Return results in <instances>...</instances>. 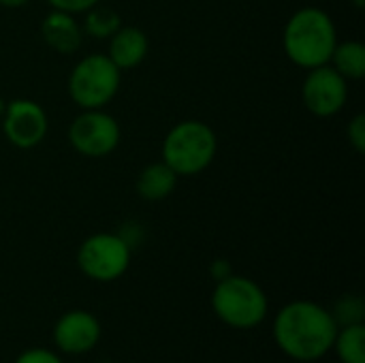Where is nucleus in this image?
Returning <instances> with one entry per match:
<instances>
[{
  "label": "nucleus",
  "instance_id": "dca6fc26",
  "mask_svg": "<svg viewBox=\"0 0 365 363\" xmlns=\"http://www.w3.org/2000/svg\"><path fill=\"white\" fill-rule=\"evenodd\" d=\"M122 26V19L115 9L98 2L90 11L83 13V32L94 39H109L118 28Z\"/></svg>",
  "mask_w": 365,
  "mask_h": 363
},
{
  "label": "nucleus",
  "instance_id": "aec40b11",
  "mask_svg": "<svg viewBox=\"0 0 365 363\" xmlns=\"http://www.w3.org/2000/svg\"><path fill=\"white\" fill-rule=\"evenodd\" d=\"M98 2H103V0H47V4L53 11H64L71 15H83L86 11H90Z\"/></svg>",
  "mask_w": 365,
  "mask_h": 363
},
{
  "label": "nucleus",
  "instance_id": "a211bd4d",
  "mask_svg": "<svg viewBox=\"0 0 365 363\" xmlns=\"http://www.w3.org/2000/svg\"><path fill=\"white\" fill-rule=\"evenodd\" d=\"M13 363H64L62 357L51 351V349H43V347H34V349H26L21 351Z\"/></svg>",
  "mask_w": 365,
  "mask_h": 363
},
{
  "label": "nucleus",
  "instance_id": "7ed1b4c3",
  "mask_svg": "<svg viewBox=\"0 0 365 363\" xmlns=\"http://www.w3.org/2000/svg\"><path fill=\"white\" fill-rule=\"evenodd\" d=\"M212 310L220 323L233 329H255L269 315L267 293L246 276H227L212 291Z\"/></svg>",
  "mask_w": 365,
  "mask_h": 363
},
{
  "label": "nucleus",
  "instance_id": "f03ea898",
  "mask_svg": "<svg viewBox=\"0 0 365 363\" xmlns=\"http://www.w3.org/2000/svg\"><path fill=\"white\" fill-rule=\"evenodd\" d=\"M338 45V30L331 15L317 6L295 11L282 32V47L289 60L306 71L329 64Z\"/></svg>",
  "mask_w": 365,
  "mask_h": 363
},
{
  "label": "nucleus",
  "instance_id": "1a4fd4ad",
  "mask_svg": "<svg viewBox=\"0 0 365 363\" xmlns=\"http://www.w3.org/2000/svg\"><path fill=\"white\" fill-rule=\"evenodd\" d=\"M2 133L6 141L19 150H32L47 137L49 120L45 109L30 98H15L6 103L2 116Z\"/></svg>",
  "mask_w": 365,
  "mask_h": 363
},
{
  "label": "nucleus",
  "instance_id": "6e6552de",
  "mask_svg": "<svg viewBox=\"0 0 365 363\" xmlns=\"http://www.w3.org/2000/svg\"><path fill=\"white\" fill-rule=\"evenodd\" d=\"M302 98L312 116L331 118L349 101V81L331 64L310 68L302 86Z\"/></svg>",
  "mask_w": 365,
  "mask_h": 363
},
{
  "label": "nucleus",
  "instance_id": "4468645a",
  "mask_svg": "<svg viewBox=\"0 0 365 363\" xmlns=\"http://www.w3.org/2000/svg\"><path fill=\"white\" fill-rule=\"evenodd\" d=\"M329 64L346 79L357 81L365 75V45L361 41H338Z\"/></svg>",
  "mask_w": 365,
  "mask_h": 363
},
{
  "label": "nucleus",
  "instance_id": "5701e85b",
  "mask_svg": "<svg viewBox=\"0 0 365 363\" xmlns=\"http://www.w3.org/2000/svg\"><path fill=\"white\" fill-rule=\"evenodd\" d=\"M4 109H6V101L0 96V120H2V116H4Z\"/></svg>",
  "mask_w": 365,
  "mask_h": 363
},
{
  "label": "nucleus",
  "instance_id": "423d86ee",
  "mask_svg": "<svg viewBox=\"0 0 365 363\" xmlns=\"http://www.w3.org/2000/svg\"><path fill=\"white\" fill-rule=\"evenodd\" d=\"M133 259L130 242L120 233H94L86 237L77 250V267L79 272L94 282H113L120 280Z\"/></svg>",
  "mask_w": 365,
  "mask_h": 363
},
{
  "label": "nucleus",
  "instance_id": "412c9836",
  "mask_svg": "<svg viewBox=\"0 0 365 363\" xmlns=\"http://www.w3.org/2000/svg\"><path fill=\"white\" fill-rule=\"evenodd\" d=\"M233 274V270H231V263L229 261H225V259H216V261H212V265H210V276L218 282V280H225L227 276H231Z\"/></svg>",
  "mask_w": 365,
  "mask_h": 363
},
{
  "label": "nucleus",
  "instance_id": "2eb2a0df",
  "mask_svg": "<svg viewBox=\"0 0 365 363\" xmlns=\"http://www.w3.org/2000/svg\"><path fill=\"white\" fill-rule=\"evenodd\" d=\"M331 351L340 363H365V325L353 323L338 327Z\"/></svg>",
  "mask_w": 365,
  "mask_h": 363
},
{
  "label": "nucleus",
  "instance_id": "39448f33",
  "mask_svg": "<svg viewBox=\"0 0 365 363\" xmlns=\"http://www.w3.org/2000/svg\"><path fill=\"white\" fill-rule=\"evenodd\" d=\"M122 71L107 53L83 56L68 75V96L79 109H105L118 94Z\"/></svg>",
  "mask_w": 365,
  "mask_h": 363
},
{
  "label": "nucleus",
  "instance_id": "ddd939ff",
  "mask_svg": "<svg viewBox=\"0 0 365 363\" xmlns=\"http://www.w3.org/2000/svg\"><path fill=\"white\" fill-rule=\"evenodd\" d=\"M178 180V173L165 160H156L139 171L135 190L145 201H163L175 190Z\"/></svg>",
  "mask_w": 365,
  "mask_h": 363
},
{
  "label": "nucleus",
  "instance_id": "9d476101",
  "mask_svg": "<svg viewBox=\"0 0 365 363\" xmlns=\"http://www.w3.org/2000/svg\"><path fill=\"white\" fill-rule=\"evenodd\" d=\"M53 344L62 355H86L103 336L101 321L88 310H68L53 325Z\"/></svg>",
  "mask_w": 365,
  "mask_h": 363
},
{
  "label": "nucleus",
  "instance_id": "4be33fe9",
  "mask_svg": "<svg viewBox=\"0 0 365 363\" xmlns=\"http://www.w3.org/2000/svg\"><path fill=\"white\" fill-rule=\"evenodd\" d=\"M30 0H0V6H4V9H19V6H24V4H28Z\"/></svg>",
  "mask_w": 365,
  "mask_h": 363
},
{
  "label": "nucleus",
  "instance_id": "6ab92c4d",
  "mask_svg": "<svg viewBox=\"0 0 365 363\" xmlns=\"http://www.w3.org/2000/svg\"><path fill=\"white\" fill-rule=\"evenodd\" d=\"M346 137H349V143L353 145V150L357 154H364L365 152V113H357L349 126H346Z\"/></svg>",
  "mask_w": 365,
  "mask_h": 363
},
{
  "label": "nucleus",
  "instance_id": "f8f14e48",
  "mask_svg": "<svg viewBox=\"0 0 365 363\" xmlns=\"http://www.w3.org/2000/svg\"><path fill=\"white\" fill-rule=\"evenodd\" d=\"M150 49L148 34L137 26H120L109 36V60L124 73L139 66Z\"/></svg>",
  "mask_w": 365,
  "mask_h": 363
},
{
  "label": "nucleus",
  "instance_id": "0eeeda50",
  "mask_svg": "<svg viewBox=\"0 0 365 363\" xmlns=\"http://www.w3.org/2000/svg\"><path fill=\"white\" fill-rule=\"evenodd\" d=\"M120 124L105 109H81L68 126L71 148L86 158H105L120 145Z\"/></svg>",
  "mask_w": 365,
  "mask_h": 363
},
{
  "label": "nucleus",
  "instance_id": "9b49d317",
  "mask_svg": "<svg viewBox=\"0 0 365 363\" xmlns=\"http://www.w3.org/2000/svg\"><path fill=\"white\" fill-rule=\"evenodd\" d=\"M41 36L47 43V47L62 56H68L81 47L83 28L77 24L75 15L51 9L41 21Z\"/></svg>",
  "mask_w": 365,
  "mask_h": 363
},
{
  "label": "nucleus",
  "instance_id": "f3484780",
  "mask_svg": "<svg viewBox=\"0 0 365 363\" xmlns=\"http://www.w3.org/2000/svg\"><path fill=\"white\" fill-rule=\"evenodd\" d=\"M338 327L342 325H353V323H364L365 306L364 300L359 295H344L336 302L334 310H331Z\"/></svg>",
  "mask_w": 365,
  "mask_h": 363
},
{
  "label": "nucleus",
  "instance_id": "f257e3e1",
  "mask_svg": "<svg viewBox=\"0 0 365 363\" xmlns=\"http://www.w3.org/2000/svg\"><path fill=\"white\" fill-rule=\"evenodd\" d=\"M338 334V323L329 308L297 300L278 310L272 323V336L280 353L289 359L312 363L331 353Z\"/></svg>",
  "mask_w": 365,
  "mask_h": 363
},
{
  "label": "nucleus",
  "instance_id": "20e7f679",
  "mask_svg": "<svg viewBox=\"0 0 365 363\" xmlns=\"http://www.w3.org/2000/svg\"><path fill=\"white\" fill-rule=\"evenodd\" d=\"M160 152L163 160L178 173V178H192L214 163L218 139L210 124L201 120H184L167 133Z\"/></svg>",
  "mask_w": 365,
  "mask_h": 363
},
{
  "label": "nucleus",
  "instance_id": "b1692460",
  "mask_svg": "<svg viewBox=\"0 0 365 363\" xmlns=\"http://www.w3.org/2000/svg\"><path fill=\"white\" fill-rule=\"evenodd\" d=\"M357 9H364V4H365V0H351Z\"/></svg>",
  "mask_w": 365,
  "mask_h": 363
}]
</instances>
